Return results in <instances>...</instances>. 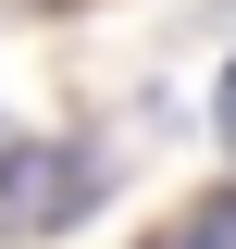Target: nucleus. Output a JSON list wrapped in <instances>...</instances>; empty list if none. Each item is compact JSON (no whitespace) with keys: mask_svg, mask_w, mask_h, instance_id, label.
<instances>
[{"mask_svg":"<svg viewBox=\"0 0 236 249\" xmlns=\"http://www.w3.org/2000/svg\"><path fill=\"white\" fill-rule=\"evenodd\" d=\"M100 212V162L75 137H0V237H62Z\"/></svg>","mask_w":236,"mask_h":249,"instance_id":"f257e3e1","label":"nucleus"},{"mask_svg":"<svg viewBox=\"0 0 236 249\" xmlns=\"http://www.w3.org/2000/svg\"><path fill=\"white\" fill-rule=\"evenodd\" d=\"M0 137H13V124H0Z\"/></svg>","mask_w":236,"mask_h":249,"instance_id":"20e7f679","label":"nucleus"},{"mask_svg":"<svg viewBox=\"0 0 236 249\" xmlns=\"http://www.w3.org/2000/svg\"><path fill=\"white\" fill-rule=\"evenodd\" d=\"M149 249H236V187H211V199H186V212L162 224Z\"/></svg>","mask_w":236,"mask_h":249,"instance_id":"f03ea898","label":"nucleus"},{"mask_svg":"<svg viewBox=\"0 0 236 249\" xmlns=\"http://www.w3.org/2000/svg\"><path fill=\"white\" fill-rule=\"evenodd\" d=\"M211 137L236 150V62H224V88H211Z\"/></svg>","mask_w":236,"mask_h":249,"instance_id":"7ed1b4c3","label":"nucleus"}]
</instances>
